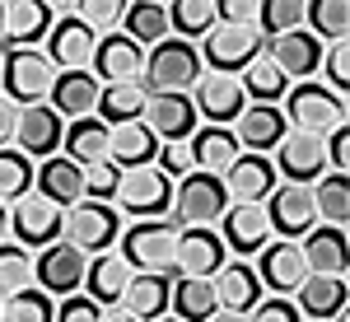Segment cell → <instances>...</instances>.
<instances>
[{"mask_svg": "<svg viewBox=\"0 0 350 322\" xmlns=\"http://www.w3.org/2000/svg\"><path fill=\"white\" fill-rule=\"evenodd\" d=\"M201 80V56L196 42L183 38H163L145 52V70H140V89L145 94H187Z\"/></svg>", "mask_w": 350, "mask_h": 322, "instance_id": "cell-1", "label": "cell"}, {"mask_svg": "<svg viewBox=\"0 0 350 322\" xmlns=\"http://www.w3.org/2000/svg\"><path fill=\"white\" fill-rule=\"evenodd\" d=\"M280 112H285V126L290 131H304V135H327V131H336V126H346V98L332 94L318 80L290 84Z\"/></svg>", "mask_w": 350, "mask_h": 322, "instance_id": "cell-2", "label": "cell"}, {"mask_svg": "<svg viewBox=\"0 0 350 322\" xmlns=\"http://www.w3.org/2000/svg\"><path fill=\"white\" fill-rule=\"evenodd\" d=\"M52 61L42 56V47H24V52H5L0 56V89L14 107H38L52 98V84H56Z\"/></svg>", "mask_w": 350, "mask_h": 322, "instance_id": "cell-3", "label": "cell"}, {"mask_svg": "<svg viewBox=\"0 0 350 322\" xmlns=\"http://www.w3.org/2000/svg\"><path fill=\"white\" fill-rule=\"evenodd\" d=\"M178 219H135V224H126L122 229V262L131 271H163L168 276V267H173V239H178Z\"/></svg>", "mask_w": 350, "mask_h": 322, "instance_id": "cell-4", "label": "cell"}, {"mask_svg": "<svg viewBox=\"0 0 350 322\" xmlns=\"http://www.w3.org/2000/svg\"><path fill=\"white\" fill-rule=\"evenodd\" d=\"M61 239L70 243L84 257H98V252H112V243L122 239V215L108 201H75L66 211V224H61Z\"/></svg>", "mask_w": 350, "mask_h": 322, "instance_id": "cell-5", "label": "cell"}, {"mask_svg": "<svg viewBox=\"0 0 350 322\" xmlns=\"http://www.w3.org/2000/svg\"><path fill=\"white\" fill-rule=\"evenodd\" d=\"M173 219L187 229V224H206V229H215L219 215L229 211V191H224V178L215 173H187V178H178L173 183Z\"/></svg>", "mask_w": 350, "mask_h": 322, "instance_id": "cell-6", "label": "cell"}, {"mask_svg": "<svg viewBox=\"0 0 350 322\" xmlns=\"http://www.w3.org/2000/svg\"><path fill=\"white\" fill-rule=\"evenodd\" d=\"M262 47H267V38H262L257 28L215 24L206 38H201L196 56H201V70H211V75H243V70L262 56Z\"/></svg>", "mask_w": 350, "mask_h": 322, "instance_id": "cell-7", "label": "cell"}, {"mask_svg": "<svg viewBox=\"0 0 350 322\" xmlns=\"http://www.w3.org/2000/svg\"><path fill=\"white\" fill-rule=\"evenodd\" d=\"M112 206H117V215H131V219H163L168 206H173V183L154 163L150 168H131V173H122Z\"/></svg>", "mask_w": 350, "mask_h": 322, "instance_id": "cell-8", "label": "cell"}, {"mask_svg": "<svg viewBox=\"0 0 350 322\" xmlns=\"http://www.w3.org/2000/svg\"><path fill=\"white\" fill-rule=\"evenodd\" d=\"M84 267H89V257L84 252H75L66 239L47 243V247H38V257H33V285L42 290V295H80L84 290Z\"/></svg>", "mask_w": 350, "mask_h": 322, "instance_id": "cell-9", "label": "cell"}, {"mask_svg": "<svg viewBox=\"0 0 350 322\" xmlns=\"http://www.w3.org/2000/svg\"><path fill=\"white\" fill-rule=\"evenodd\" d=\"M271 168L280 183H295V187H313L327 173V150L323 135H304V131H285V140L267 155Z\"/></svg>", "mask_w": 350, "mask_h": 322, "instance_id": "cell-10", "label": "cell"}, {"mask_svg": "<svg viewBox=\"0 0 350 322\" xmlns=\"http://www.w3.org/2000/svg\"><path fill=\"white\" fill-rule=\"evenodd\" d=\"M61 224H66V211L52 206L47 196H38V191H28V196H19L10 206V243H19L28 252L56 243L61 239Z\"/></svg>", "mask_w": 350, "mask_h": 322, "instance_id": "cell-11", "label": "cell"}, {"mask_svg": "<svg viewBox=\"0 0 350 322\" xmlns=\"http://www.w3.org/2000/svg\"><path fill=\"white\" fill-rule=\"evenodd\" d=\"M267 224H271V239H285V243H299L313 224H318V211H313V191L308 187H295V183H275L267 201Z\"/></svg>", "mask_w": 350, "mask_h": 322, "instance_id": "cell-12", "label": "cell"}, {"mask_svg": "<svg viewBox=\"0 0 350 322\" xmlns=\"http://www.w3.org/2000/svg\"><path fill=\"white\" fill-rule=\"evenodd\" d=\"M229 262V252H224V243H219L215 229H206V224H187V229H178V239H173V276H196V280H211L219 267Z\"/></svg>", "mask_w": 350, "mask_h": 322, "instance_id": "cell-13", "label": "cell"}, {"mask_svg": "<svg viewBox=\"0 0 350 322\" xmlns=\"http://www.w3.org/2000/svg\"><path fill=\"white\" fill-rule=\"evenodd\" d=\"M187 98H191L196 117H201L206 126H234V122H239V112L247 107L239 75H211V70H201V80L191 84Z\"/></svg>", "mask_w": 350, "mask_h": 322, "instance_id": "cell-14", "label": "cell"}, {"mask_svg": "<svg viewBox=\"0 0 350 322\" xmlns=\"http://www.w3.org/2000/svg\"><path fill=\"white\" fill-rule=\"evenodd\" d=\"M257 280H262V290H271L275 299H290L308 280V262H304V252H299V243H285V239H271L262 252H257Z\"/></svg>", "mask_w": 350, "mask_h": 322, "instance_id": "cell-15", "label": "cell"}, {"mask_svg": "<svg viewBox=\"0 0 350 322\" xmlns=\"http://www.w3.org/2000/svg\"><path fill=\"white\" fill-rule=\"evenodd\" d=\"M52 24H56L52 5H42V0H10V5H0V47L5 52L38 47Z\"/></svg>", "mask_w": 350, "mask_h": 322, "instance_id": "cell-16", "label": "cell"}, {"mask_svg": "<svg viewBox=\"0 0 350 322\" xmlns=\"http://www.w3.org/2000/svg\"><path fill=\"white\" fill-rule=\"evenodd\" d=\"M215 234H219V243H224V252H234L239 262H247V257H257L271 243L267 211H262V206H239V201H229V211L219 215Z\"/></svg>", "mask_w": 350, "mask_h": 322, "instance_id": "cell-17", "label": "cell"}, {"mask_svg": "<svg viewBox=\"0 0 350 322\" xmlns=\"http://www.w3.org/2000/svg\"><path fill=\"white\" fill-rule=\"evenodd\" d=\"M140 70H145V47H135L126 33H108L94 42L89 75L98 84H140Z\"/></svg>", "mask_w": 350, "mask_h": 322, "instance_id": "cell-18", "label": "cell"}, {"mask_svg": "<svg viewBox=\"0 0 350 322\" xmlns=\"http://www.w3.org/2000/svg\"><path fill=\"white\" fill-rule=\"evenodd\" d=\"M47 47H42V56L52 61L56 70H89V61H94V33L66 10V14H56V24L47 28V38H42Z\"/></svg>", "mask_w": 350, "mask_h": 322, "instance_id": "cell-19", "label": "cell"}, {"mask_svg": "<svg viewBox=\"0 0 350 322\" xmlns=\"http://www.w3.org/2000/svg\"><path fill=\"white\" fill-rule=\"evenodd\" d=\"M211 290H215L219 313H243V318L267 299V290H262V280H257L252 262H239V257H229V262L211 276Z\"/></svg>", "mask_w": 350, "mask_h": 322, "instance_id": "cell-20", "label": "cell"}, {"mask_svg": "<svg viewBox=\"0 0 350 322\" xmlns=\"http://www.w3.org/2000/svg\"><path fill=\"white\" fill-rule=\"evenodd\" d=\"M150 135L159 140V145H173V140H191V131L201 126V117H196V107H191L187 94H150V103H145V117H140Z\"/></svg>", "mask_w": 350, "mask_h": 322, "instance_id": "cell-21", "label": "cell"}, {"mask_svg": "<svg viewBox=\"0 0 350 322\" xmlns=\"http://www.w3.org/2000/svg\"><path fill=\"white\" fill-rule=\"evenodd\" d=\"M229 131H234V140H239L243 155H271V150L285 140V131H290V126H285V112H280V107L247 103Z\"/></svg>", "mask_w": 350, "mask_h": 322, "instance_id": "cell-22", "label": "cell"}, {"mask_svg": "<svg viewBox=\"0 0 350 322\" xmlns=\"http://www.w3.org/2000/svg\"><path fill=\"white\" fill-rule=\"evenodd\" d=\"M61 135H66V122L47 103L19 107V126H14V150L19 155H28V159H52L56 150H61Z\"/></svg>", "mask_w": 350, "mask_h": 322, "instance_id": "cell-23", "label": "cell"}, {"mask_svg": "<svg viewBox=\"0 0 350 322\" xmlns=\"http://www.w3.org/2000/svg\"><path fill=\"white\" fill-rule=\"evenodd\" d=\"M267 47H271V61L280 66V75L290 84L318 75V70H323V56H327V47L308 28H295V33H285V38H271Z\"/></svg>", "mask_w": 350, "mask_h": 322, "instance_id": "cell-24", "label": "cell"}, {"mask_svg": "<svg viewBox=\"0 0 350 322\" xmlns=\"http://www.w3.org/2000/svg\"><path fill=\"white\" fill-rule=\"evenodd\" d=\"M168 295H173V276H163V271H131L117 308H126L135 322H159L168 313Z\"/></svg>", "mask_w": 350, "mask_h": 322, "instance_id": "cell-25", "label": "cell"}, {"mask_svg": "<svg viewBox=\"0 0 350 322\" xmlns=\"http://www.w3.org/2000/svg\"><path fill=\"white\" fill-rule=\"evenodd\" d=\"M299 252L308 262V276H346V267H350L346 229H336V224H313L299 239Z\"/></svg>", "mask_w": 350, "mask_h": 322, "instance_id": "cell-26", "label": "cell"}, {"mask_svg": "<svg viewBox=\"0 0 350 322\" xmlns=\"http://www.w3.org/2000/svg\"><path fill=\"white\" fill-rule=\"evenodd\" d=\"M275 168H271L267 155H239L234 168L224 173V191H229V201H239V206H262L271 191H275Z\"/></svg>", "mask_w": 350, "mask_h": 322, "instance_id": "cell-27", "label": "cell"}, {"mask_svg": "<svg viewBox=\"0 0 350 322\" xmlns=\"http://www.w3.org/2000/svg\"><path fill=\"white\" fill-rule=\"evenodd\" d=\"M33 191L47 196L61 211H70L75 201H84V168L70 163L66 155H52V159H42L33 168Z\"/></svg>", "mask_w": 350, "mask_h": 322, "instance_id": "cell-28", "label": "cell"}, {"mask_svg": "<svg viewBox=\"0 0 350 322\" xmlns=\"http://www.w3.org/2000/svg\"><path fill=\"white\" fill-rule=\"evenodd\" d=\"M98 89L103 84L94 80L89 70H61L52 84V98H47V107H52L61 122H80V117H94V107H98Z\"/></svg>", "mask_w": 350, "mask_h": 322, "instance_id": "cell-29", "label": "cell"}, {"mask_svg": "<svg viewBox=\"0 0 350 322\" xmlns=\"http://www.w3.org/2000/svg\"><path fill=\"white\" fill-rule=\"evenodd\" d=\"M290 299H295L299 318L327 322V318H341V313H346L350 290H346V276H308V280H304Z\"/></svg>", "mask_w": 350, "mask_h": 322, "instance_id": "cell-30", "label": "cell"}, {"mask_svg": "<svg viewBox=\"0 0 350 322\" xmlns=\"http://www.w3.org/2000/svg\"><path fill=\"white\" fill-rule=\"evenodd\" d=\"M159 155V140L150 135L145 122H122V126H108V163H117L122 173L131 168H150Z\"/></svg>", "mask_w": 350, "mask_h": 322, "instance_id": "cell-31", "label": "cell"}, {"mask_svg": "<svg viewBox=\"0 0 350 322\" xmlns=\"http://www.w3.org/2000/svg\"><path fill=\"white\" fill-rule=\"evenodd\" d=\"M126 280H131V267H126L117 252H98V257H89V267H84V290L80 295H89L98 308H117Z\"/></svg>", "mask_w": 350, "mask_h": 322, "instance_id": "cell-32", "label": "cell"}, {"mask_svg": "<svg viewBox=\"0 0 350 322\" xmlns=\"http://www.w3.org/2000/svg\"><path fill=\"white\" fill-rule=\"evenodd\" d=\"M187 145H191V159H196V168H201V173H215V178H224V173L234 168V159L243 155L229 126H196Z\"/></svg>", "mask_w": 350, "mask_h": 322, "instance_id": "cell-33", "label": "cell"}, {"mask_svg": "<svg viewBox=\"0 0 350 322\" xmlns=\"http://www.w3.org/2000/svg\"><path fill=\"white\" fill-rule=\"evenodd\" d=\"M61 155L70 163H103L108 159V126L98 117H80V122H66V135H61Z\"/></svg>", "mask_w": 350, "mask_h": 322, "instance_id": "cell-34", "label": "cell"}, {"mask_svg": "<svg viewBox=\"0 0 350 322\" xmlns=\"http://www.w3.org/2000/svg\"><path fill=\"white\" fill-rule=\"evenodd\" d=\"M168 313L183 322H206L219 313L215 304V290H211V280H196V276H178L173 280V295H168Z\"/></svg>", "mask_w": 350, "mask_h": 322, "instance_id": "cell-35", "label": "cell"}, {"mask_svg": "<svg viewBox=\"0 0 350 322\" xmlns=\"http://www.w3.org/2000/svg\"><path fill=\"white\" fill-rule=\"evenodd\" d=\"M117 33H126L135 47H154V42H163L168 38V10H163L159 0H135V5H126V14H122V28Z\"/></svg>", "mask_w": 350, "mask_h": 322, "instance_id": "cell-36", "label": "cell"}, {"mask_svg": "<svg viewBox=\"0 0 350 322\" xmlns=\"http://www.w3.org/2000/svg\"><path fill=\"white\" fill-rule=\"evenodd\" d=\"M145 103H150V94L140 84H103L94 112H98L103 126H122V122H140L145 117Z\"/></svg>", "mask_w": 350, "mask_h": 322, "instance_id": "cell-37", "label": "cell"}, {"mask_svg": "<svg viewBox=\"0 0 350 322\" xmlns=\"http://www.w3.org/2000/svg\"><path fill=\"white\" fill-rule=\"evenodd\" d=\"M304 24H308V33H313L323 47L346 42V33H350V5H346V0H313V5H304Z\"/></svg>", "mask_w": 350, "mask_h": 322, "instance_id": "cell-38", "label": "cell"}, {"mask_svg": "<svg viewBox=\"0 0 350 322\" xmlns=\"http://www.w3.org/2000/svg\"><path fill=\"white\" fill-rule=\"evenodd\" d=\"M308 191H313V211H318L323 224H336L341 229L350 219V178L346 173H323Z\"/></svg>", "mask_w": 350, "mask_h": 322, "instance_id": "cell-39", "label": "cell"}, {"mask_svg": "<svg viewBox=\"0 0 350 322\" xmlns=\"http://www.w3.org/2000/svg\"><path fill=\"white\" fill-rule=\"evenodd\" d=\"M239 84H243V98H252V103H271V107H275V98L290 94V80L280 75V66H275L271 56H257V61L239 75Z\"/></svg>", "mask_w": 350, "mask_h": 322, "instance_id": "cell-40", "label": "cell"}, {"mask_svg": "<svg viewBox=\"0 0 350 322\" xmlns=\"http://www.w3.org/2000/svg\"><path fill=\"white\" fill-rule=\"evenodd\" d=\"M168 10V33L173 38H206L211 28H215V5L211 0H173V5H163Z\"/></svg>", "mask_w": 350, "mask_h": 322, "instance_id": "cell-41", "label": "cell"}, {"mask_svg": "<svg viewBox=\"0 0 350 322\" xmlns=\"http://www.w3.org/2000/svg\"><path fill=\"white\" fill-rule=\"evenodd\" d=\"M0 322H56V304L38 285H28L19 295L0 299Z\"/></svg>", "mask_w": 350, "mask_h": 322, "instance_id": "cell-42", "label": "cell"}, {"mask_svg": "<svg viewBox=\"0 0 350 322\" xmlns=\"http://www.w3.org/2000/svg\"><path fill=\"white\" fill-rule=\"evenodd\" d=\"M295 28H304V0H257V33L267 42Z\"/></svg>", "mask_w": 350, "mask_h": 322, "instance_id": "cell-43", "label": "cell"}, {"mask_svg": "<svg viewBox=\"0 0 350 322\" xmlns=\"http://www.w3.org/2000/svg\"><path fill=\"white\" fill-rule=\"evenodd\" d=\"M28 191H33V159L19 155L14 145L0 150V206H14Z\"/></svg>", "mask_w": 350, "mask_h": 322, "instance_id": "cell-44", "label": "cell"}, {"mask_svg": "<svg viewBox=\"0 0 350 322\" xmlns=\"http://www.w3.org/2000/svg\"><path fill=\"white\" fill-rule=\"evenodd\" d=\"M33 285V252L19 243H0V299Z\"/></svg>", "mask_w": 350, "mask_h": 322, "instance_id": "cell-45", "label": "cell"}, {"mask_svg": "<svg viewBox=\"0 0 350 322\" xmlns=\"http://www.w3.org/2000/svg\"><path fill=\"white\" fill-rule=\"evenodd\" d=\"M70 14H75V19L94 33V38H108V33H117V28H122L126 5H122V0H80Z\"/></svg>", "mask_w": 350, "mask_h": 322, "instance_id": "cell-46", "label": "cell"}, {"mask_svg": "<svg viewBox=\"0 0 350 322\" xmlns=\"http://www.w3.org/2000/svg\"><path fill=\"white\" fill-rule=\"evenodd\" d=\"M117 183H122V168L117 163H89L84 168V201H108L112 206V196H117Z\"/></svg>", "mask_w": 350, "mask_h": 322, "instance_id": "cell-47", "label": "cell"}, {"mask_svg": "<svg viewBox=\"0 0 350 322\" xmlns=\"http://www.w3.org/2000/svg\"><path fill=\"white\" fill-rule=\"evenodd\" d=\"M154 168H159L168 183H178V178H187L196 173V159H191V145L187 140H173V145H159V155H154Z\"/></svg>", "mask_w": 350, "mask_h": 322, "instance_id": "cell-48", "label": "cell"}, {"mask_svg": "<svg viewBox=\"0 0 350 322\" xmlns=\"http://www.w3.org/2000/svg\"><path fill=\"white\" fill-rule=\"evenodd\" d=\"M323 70H327V89L346 98V89H350V42H332V47H327Z\"/></svg>", "mask_w": 350, "mask_h": 322, "instance_id": "cell-49", "label": "cell"}, {"mask_svg": "<svg viewBox=\"0 0 350 322\" xmlns=\"http://www.w3.org/2000/svg\"><path fill=\"white\" fill-rule=\"evenodd\" d=\"M215 24L224 28H257V0H219Z\"/></svg>", "mask_w": 350, "mask_h": 322, "instance_id": "cell-50", "label": "cell"}, {"mask_svg": "<svg viewBox=\"0 0 350 322\" xmlns=\"http://www.w3.org/2000/svg\"><path fill=\"white\" fill-rule=\"evenodd\" d=\"M247 322H304L299 318V308H295V299H262L252 313H247Z\"/></svg>", "mask_w": 350, "mask_h": 322, "instance_id": "cell-51", "label": "cell"}, {"mask_svg": "<svg viewBox=\"0 0 350 322\" xmlns=\"http://www.w3.org/2000/svg\"><path fill=\"white\" fill-rule=\"evenodd\" d=\"M323 150H327V168H332V173H346V168H350V131H346V126L327 131L323 135Z\"/></svg>", "mask_w": 350, "mask_h": 322, "instance_id": "cell-52", "label": "cell"}, {"mask_svg": "<svg viewBox=\"0 0 350 322\" xmlns=\"http://www.w3.org/2000/svg\"><path fill=\"white\" fill-rule=\"evenodd\" d=\"M98 304L89 295H70V299H61V308H56V322H98Z\"/></svg>", "mask_w": 350, "mask_h": 322, "instance_id": "cell-53", "label": "cell"}, {"mask_svg": "<svg viewBox=\"0 0 350 322\" xmlns=\"http://www.w3.org/2000/svg\"><path fill=\"white\" fill-rule=\"evenodd\" d=\"M14 126H19V107L0 94V150H10V145H14Z\"/></svg>", "mask_w": 350, "mask_h": 322, "instance_id": "cell-54", "label": "cell"}, {"mask_svg": "<svg viewBox=\"0 0 350 322\" xmlns=\"http://www.w3.org/2000/svg\"><path fill=\"white\" fill-rule=\"evenodd\" d=\"M98 322H135V318L126 313V308H103V313H98Z\"/></svg>", "mask_w": 350, "mask_h": 322, "instance_id": "cell-55", "label": "cell"}, {"mask_svg": "<svg viewBox=\"0 0 350 322\" xmlns=\"http://www.w3.org/2000/svg\"><path fill=\"white\" fill-rule=\"evenodd\" d=\"M0 243H10V206H0Z\"/></svg>", "mask_w": 350, "mask_h": 322, "instance_id": "cell-56", "label": "cell"}, {"mask_svg": "<svg viewBox=\"0 0 350 322\" xmlns=\"http://www.w3.org/2000/svg\"><path fill=\"white\" fill-rule=\"evenodd\" d=\"M206 322H247L243 313H215V318H206Z\"/></svg>", "mask_w": 350, "mask_h": 322, "instance_id": "cell-57", "label": "cell"}, {"mask_svg": "<svg viewBox=\"0 0 350 322\" xmlns=\"http://www.w3.org/2000/svg\"><path fill=\"white\" fill-rule=\"evenodd\" d=\"M304 322H318V318H304ZM327 322H346V313H341V318H327Z\"/></svg>", "mask_w": 350, "mask_h": 322, "instance_id": "cell-58", "label": "cell"}, {"mask_svg": "<svg viewBox=\"0 0 350 322\" xmlns=\"http://www.w3.org/2000/svg\"><path fill=\"white\" fill-rule=\"evenodd\" d=\"M159 322H183V318H173V313H163V318Z\"/></svg>", "mask_w": 350, "mask_h": 322, "instance_id": "cell-59", "label": "cell"}]
</instances>
